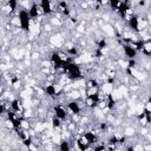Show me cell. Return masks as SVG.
Instances as JSON below:
<instances>
[{"mask_svg": "<svg viewBox=\"0 0 151 151\" xmlns=\"http://www.w3.org/2000/svg\"><path fill=\"white\" fill-rule=\"evenodd\" d=\"M18 17L20 20V28H22V31L28 32L31 29V18L28 15V12L25 9H20L18 12Z\"/></svg>", "mask_w": 151, "mask_h": 151, "instance_id": "1", "label": "cell"}, {"mask_svg": "<svg viewBox=\"0 0 151 151\" xmlns=\"http://www.w3.org/2000/svg\"><path fill=\"white\" fill-rule=\"evenodd\" d=\"M53 114H54L57 118H59L60 120H63V122L66 120L67 117H68L67 110H66L61 104H57V105L53 106Z\"/></svg>", "mask_w": 151, "mask_h": 151, "instance_id": "2", "label": "cell"}, {"mask_svg": "<svg viewBox=\"0 0 151 151\" xmlns=\"http://www.w3.org/2000/svg\"><path fill=\"white\" fill-rule=\"evenodd\" d=\"M67 110L72 112V114H80L81 116V107L78 100H68L67 101Z\"/></svg>", "mask_w": 151, "mask_h": 151, "instance_id": "3", "label": "cell"}, {"mask_svg": "<svg viewBox=\"0 0 151 151\" xmlns=\"http://www.w3.org/2000/svg\"><path fill=\"white\" fill-rule=\"evenodd\" d=\"M122 47H123L124 55L127 58V60H129V59H134V58L137 57V53H138V52H137L134 48H132L130 45H127V44H123Z\"/></svg>", "mask_w": 151, "mask_h": 151, "instance_id": "4", "label": "cell"}, {"mask_svg": "<svg viewBox=\"0 0 151 151\" xmlns=\"http://www.w3.org/2000/svg\"><path fill=\"white\" fill-rule=\"evenodd\" d=\"M41 9H42V13L44 15H50L53 13V8H52V1H48V0H42L39 2Z\"/></svg>", "mask_w": 151, "mask_h": 151, "instance_id": "5", "label": "cell"}, {"mask_svg": "<svg viewBox=\"0 0 151 151\" xmlns=\"http://www.w3.org/2000/svg\"><path fill=\"white\" fill-rule=\"evenodd\" d=\"M83 136L85 137V139L88 142L90 145H93V144L98 143V136L96 134L94 131H85Z\"/></svg>", "mask_w": 151, "mask_h": 151, "instance_id": "6", "label": "cell"}, {"mask_svg": "<svg viewBox=\"0 0 151 151\" xmlns=\"http://www.w3.org/2000/svg\"><path fill=\"white\" fill-rule=\"evenodd\" d=\"M140 52H142L144 55H146V57L150 55V53H151V41H150V39H149V40H145V41L143 42V48H142Z\"/></svg>", "mask_w": 151, "mask_h": 151, "instance_id": "7", "label": "cell"}, {"mask_svg": "<svg viewBox=\"0 0 151 151\" xmlns=\"http://www.w3.org/2000/svg\"><path fill=\"white\" fill-rule=\"evenodd\" d=\"M63 123H64V122L60 120L59 118H57L55 116H53L52 119H51V125H52V127H53L54 130H59V129H61Z\"/></svg>", "mask_w": 151, "mask_h": 151, "instance_id": "8", "label": "cell"}, {"mask_svg": "<svg viewBox=\"0 0 151 151\" xmlns=\"http://www.w3.org/2000/svg\"><path fill=\"white\" fill-rule=\"evenodd\" d=\"M7 5H8V7L12 9V12L14 13V12L17 11V7H18V1H15V0H9V1H7Z\"/></svg>", "mask_w": 151, "mask_h": 151, "instance_id": "9", "label": "cell"}, {"mask_svg": "<svg viewBox=\"0 0 151 151\" xmlns=\"http://www.w3.org/2000/svg\"><path fill=\"white\" fill-rule=\"evenodd\" d=\"M93 151H107L106 150V146L104 144H100V145H97L93 147Z\"/></svg>", "mask_w": 151, "mask_h": 151, "instance_id": "10", "label": "cell"}, {"mask_svg": "<svg viewBox=\"0 0 151 151\" xmlns=\"http://www.w3.org/2000/svg\"><path fill=\"white\" fill-rule=\"evenodd\" d=\"M39 57H40V53L39 52H33L32 53V60H37V59H39Z\"/></svg>", "mask_w": 151, "mask_h": 151, "instance_id": "11", "label": "cell"}, {"mask_svg": "<svg viewBox=\"0 0 151 151\" xmlns=\"http://www.w3.org/2000/svg\"><path fill=\"white\" fill-rule=\"evenodd\" d=\"M126 151H134V146L133 145H129L126 147Z\"/></svg>", "mask_w": 151, "mask_h": 151, "instance_id": "12", "label": "cell"}]
</instances>
